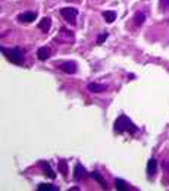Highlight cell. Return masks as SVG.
<instances>
[{"label":"cell","mask_w":169,"mask_h":191,"mask_svg":"<svg viewBox=\"0 0 169 191\" xmlns=\"http://www.w3.org/2000/svg\"><path fill=\"white\" fill-rule=\"evenodd\" d=\"M60 15L71 25H75V18L78 16V9H75V7H63V9H60Z\"/></svg>","instance_id":"cell-3"},{"label":"cell","mask_w":169,"mask_h":191,"mask_svg":"<svg viewBox=\"0 0 169 191\" xmlns=\"http://www.w3.org/2000/svg\"><path fill=\"white\" fill-rule=\"evenodd\" d=\"M85 176V168L81 165V163H77L75 166V171H73V180L81 181Z\"/></svg>","instance_id":"cell-8"},{"label":"cell","mask_w":169,"mask_h":191,"mask_svg":"<svg viewBox=\"0 0 169 191\" xmlns=\"http://www.w3.org/2000/svg\"><path fill=\"white\" fill-rule=\"evenodd\" d=\"M37 190H38V191H49V190L57 191V187L51 185V184H46V182H43V184H40V185L37 187Z\"/></svg>","instance_id":"cell-15"},{"label":"cell","mask_w":169,"mask_h":191,"mask_svg":"<svg viewBox=\"0 0 169 191\" xmlns=\"http://www.w3.org/2000/svg\"><path fill=\"white\" fill-rule=\"evenodd\" d=\"M101 16L105 18V21L107 24H112L113 21H116V12L113 11H103L101 12Z\"/></svg>","instance_id":"cell-12"},{"label":"cell","mask_w":169,"mask_h":191,"mask_svg":"<svg viewBox=\"0 0 169 191\" xmlns=\"http://www.w3.org/2000/svg\"><path fill=\"white\" fill-rule=\"evenodd\" d=\"M107 37H109V33H103V34H100V35L97 37V44H101V43H103V41H105V40L107 38Z\"/></svg>","instance_id":"cell-20"},{"label":"cell","mask_w":169,"mask_h":191,"mask_svg":"<svg viewBox=\"0 0 169 191\" xmlns=\"http://www.w3.org/2000/svg\"><path fill=\"white\" fill-rule=\"evenodd\" d=\"M50 27H51V19L50 18H43V19L40 21V24H38V29L44 31V33H47V31L50 29Z\"/></svg>","instance_id":"cell-13"},{"label":"cell","mask_w":169,"mask_h":191,"mask_svg":"<svg viewBox=\"0 0 169 191\" xmlns=\"http://www.w3.org/2000/svg\"><path fill=\"white\" fill-rule=\"evenodd\" d=\"M60 69H62L63 72L66 73H75L77 72V69H78V65L73 62V60H66V62H62L60 63Z\"/></svg>","instance_id":"cell-5"},{"label":"cell","mask_w":169,"mask_h":191,"mask_svg":"<svg viewBox=\"0 0 169 191\" xmlns=\"http://www.w3.org/2000/svg\"><path fill=\"white\" fill-rule=\"evenodd\" d=\"M144 21H146V15H144V12H137L134 16V24L135 27H141L143 24H144Z\"/></svg>","instance_id":"cell-14"},{"label":"cell","mask_w":169,"mask_h":191,"mask_svg":"<svg viewBox=\"0 0 169 191\" xmlns=\"http://www.w3.org/2000/svg\"><path fill=\"white\" fill-rule=\"evenodd\" d=\"M35 18H37L35 12H24V13L18 15V21L22 24H29V22H33V21H35Z\"/></svg>","instance_id":"cell-6"},{"label":"cell","mask_w":169,"mask_h":191,"mask_svg":"<svg viewBox=\"0 0 169 191\" xmlns=\"http://www.w3.org/2000/svg\"><path fill=\"white\" fill-rule=\"evenodd\" d=\"M59 171L63 174V176H66V174H68V163L65 162V160H60V163H59Z\"/></svg>","instance_id":"cell-18"},{"label":"cell","mask_w":169,"mask_h":191,"mask_svg":"<svg viewBox=\"0 0 169 191\" xmlns=\"http://www.w3.org/2000/svg\"><path fill=\"white\" fill-rule=\"evenodd\" d=\"M115 184H116V188H118V190H122V191L128 190L127 182H125V181H122V180H119V178H116V180H115Z\"/></svg>","instance_id":"cell-16"},{"label":"cell","mask_w":169,"mask_h":191,"mask_svg":"<svg viewBox=\"0 0 169 191\" xmlns=\"http://www.w3.org/2000/svg\"><path fill=\"white\" fill-rule=\"evenodd\" d=\"M56 40L59 41V40H62V43H72L73 40H75V37H73V33H71L69 29H59V34H57Z\"/></svg>","instance_id":"cell-4"},{"label":"cell","mask_w":169,"mask_h":191,"mask_svg":"<svg viewBox=\"0 0 169 191\" xmlns=\"http://www.w3.org/2000/svg\"><path fill=\"white\" fill-rule=\"evenodd\" d=\"M40 166L43 168V171H44V175H46V176H49L50 180H55V178H56V174H55V171L50 168V165H49L47 162L41 160V162H40Z\"/></svg>","instance_id":"cell-7"},{"label":"cell","mask_w":169,"mask_h":191,"mask_svg":"<svg viewBox=\"0 0 169 191\" xmlns=\"http://www.w3.org/2000/svg\"><path fill=\"white\" fill-rule=\"evenodd\" d=\"M113 127H115V132H130V134H134V132L138 131V128L135 127V124L127 116V115L118 116Z\"/></svg>","instance_id":"cell-1"},{"label":"cell","mask_w":169,"mask_h":191,"mask_svg":"<svg viewBox=\"0 0 169 191\" xmlns=\"http://www.w3.org/2000/svg\"><path fill=\"white\" fill-rule=\"evenodd\" d=\"M49 56H50V49H49V47H38L37 57H38L40 60H47Z\"/></svg>","instance_id":"cell-11"},{"label":"cell","mask_w":169,"mask_h":191,"mask_svg":"<svg viewBox=\"0 0 169 191\" xmlns=\"http://www.w3.org/2000/svg\"><path fill=\"white\" fill-rule=\"evenodd\" d=\"M0 51H2L3 56H6V59H7L9 62L15 63V65H19V66L24 65V55L19 47H11V49H9V47H3V46H2Z\"/></svg>","instance_id":"cell-2"},{"label":"cell","mask_w":169,"mask_h":191,"mask_svg":"<svg viewBox=\"0 0 169 191\" xmlns=\"http://www.w3.org/2000/svg\"><path fill=\"white\" fill-rule=\"evenodd\" d=\"M159 9L162 12L168 11L169 9V0H160V3H159Z\"/></svg>","instance_id":"cell-19"},{"label":"cell","mask_w":169,"mask_h":191,"mask_svg":"<svg viewBox=\"0 0 169 191\" xmlns=\"http://www.w3.org/2000/svg\"><path fill=\"white\" fill-rule=\"evenodd\" d=\"M88 90H90L91 93H103V91L107 90V85L97 84V82H90V84H88Z\"/></svg>","instance_id":"cell-10"},{"label":"cell","mask_w":169,"mask_h":191,"mask_svg":"<svg viewBox=\"0 0 169 191\" xmlns=\"http://www.w3.org/2000/svg\"><path fill=\"white\" fill-rule=\"evenodd\" d=\"M156 171H158V162H156V159H150L147 163V175L152 178V176H154Z\"/></svg>","instance_id":"cell-9"},{"label":"cell","mask_w":169,"mask_h":191,"mask_svg":"<svg viewBox=\"0 0 169 191\" xmlns=\"http://www.w3.org/2000/svg\"><path fill=\"white\" fill-rule=\"evenodd\" d=\"M91 176H93V178H94V180H97L99 181V182H100L101 185H103V188H106V182H105V180H103V178H101V175H100V172H93V174H91Z\"/></svg>","instance_id":"cell-17"}]
</instances>
